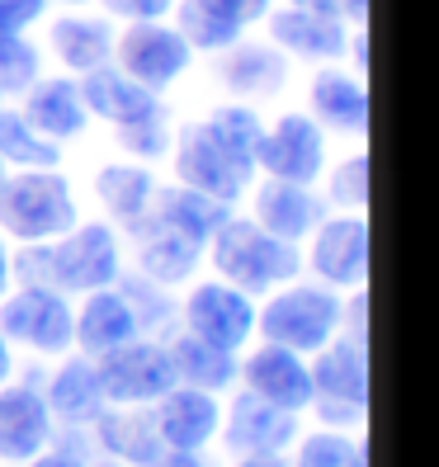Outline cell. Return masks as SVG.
<instances>
[{
	"label": "cell",
	"instance_id": "6da1fadb",
	"mask_svg": "<svg viewBox=\"0 0 439 467\" xmlns=\"http://www.w3.org/2000/svg\"><path fill=\"white\" fill-rule=\"evenodd\" d=\"M119 274H123L119 232L109 223H76L57 241H29L19 255H10V279L34 288H57L67 297L119 284Z\"/></svg>",
	"mask_w": 439,
	"mask_h": 467
},
{
	"label": "cell",
	"instance_id": "7a4b0ae2",
	"mask_svg": "<svg viewBox=\"0 0 439 467\" xmlns=\"http://www.w3.org/2000/svg\"><path fill=\"white\" fill-rule=\"evenodd\" d=\"M213 245V269H217V279L241 288V293H274V288H284L293 284L298 274H303V255H298V245L293 241H279V236H269L256 217H227L223 227H217L208 236Z\"/></svg>",
	"mask_w": 439,
	"mask_h": 467
},
{
	"label": "cell",
	"instance_id": "3957f363",
	"mask_svg": "<svg viewBox=\"0 0 439 467\" xmlns=\"http://www.w3.org/2000/svg\"><path fill=\"white\" fill-rule=\"evenodd\" d=\"M345 297L326 284H284L274 288L265 307H256V331L269 345H284L293 354H317L326 340L340 336Z\"/></svg>",
	"mask_w": 439,
	"mask_h": 467
},
{
	"label": "cell",
	"instance_id": "277c9868",
	"mask_svg": "<svg viewBox=\"0 0 439 467\" xmlns=\"http://www.w3.org/2000/svg\"><path fill=\"white\" fill-rule=\"evenodd\" d=\"M80 223V208L71 194V180L57 171H19L0 184V232L19 245L57 241Z\"/></svg>",
	"mask_w": 439,
	"mask_h": 467
},
{
	"label": "cell",
	"instance_id": "5b68a950",
	"mask_svg": "<svg viewBox=\"0 0 439 467\" xmlns=\"http://www.w3.org/2000/svg\"><path fill=\"white\" fill-rule=\"evenodd\" d=\"M0 336L34 354L62 359V354L76 349V312H71L67 293L19 284L15 293L0 297Z\"/></svg>",
	"mask_w": 439,
	"mask_h": 467
},
{
	"label": "cell",
	"instance_id": "8992f818",
	"mask_svg": "<svg viewBox=\"0 0 439 467\" xmlns=\"http://www.w3.org/2000/svg\"><path fill=\"white\" fill-rule=\"evenodd\" d=\"M95 378H99V392L109 406H152L175 388V359H171V345L137 336L119 349H109L95 359Z\"/></svg>",
	"mask_w": 439,
	"mask_h": 467
},
{
	"label": "cell",
	"instance_id": "52a82bcc",
	"mask_svg": "<svg viewBox=\"0 0 439 467\" xmlns=\"http://www.w3.org/2000/svg\"><path fill=\"white\" fill-rule=\"evenodd\" d=\"M189 62H194V47L161 19H137L123 34H114V67L132 76L137 86H147L152 95L171 90L189 71Z\"/></svg>",
	"mask_w": 439,
	"mask_h": 467
},
{
	"label": "cell",
	"instance_id": "ba28073f",
	"mask_svg": "<svg viewBox=\"0 0 439 467\" xmlns=\"http://www.w3.org/2000/svg\"><path fill=\"white\" fill-rule=\"evenodd\" d=\"M180 321L189 336H199L227 354H241L256 336V297L223 279H208L189 288V297L180 302Z\"/></svg>",
	"mask_w": 439,
	"mask_h": 467
},
{
	"label": "cell",
	"instance_id": "9c48e42d",
	"mask_svg": "<svg viewBox=\"0 0 439 467\" xmlns=\"http://www.w3.org/2000/svg\"><path fill=\"white\" fill-rule=\"evenodd\" d=\"M171 151H175V184H189L208 199H223V203H236L246 189H251V171L236 166V161L217 147V137L199 123H184L175 137H171Z\"/></svg>",
	"mask_w": 439,
	"mask_h": 467
},
{
	"label": "cell",
	"instance_id": "30bf717a",
	"mask_svg": "<svg viewBox=\"0 0 439 467\" xmlns=\"http://www.w3.org/2000/svg\"><path fill=\"white\" fill-rule=\"evenodd\" d=\"M308 269L326 288H364L369 284V217L360 213H340V217H321L308 236Z\"/></svg>",
	"mask_w": 439,
	"mask_h": 467
},
{
	"label": "cell",
	"instance_id": "8fae6325",
	"mask_svg": "<svg viewBox=\"0 0 439 467\" xmlns=\"http://www.w3.org/2000/svg\"><path fill=\"white\" fill-rule=\"evenodd\" d=\"M256 166L269 180L317 184L321 171H326V128L312 114H279L260 137Z\"/></svg>",
	"mask_w": 439,
	"mask_h": 467
},
{
	"label": "cell",
	"instance_id": "7c38bea8",
	"mask_svg": "<svg viewBox=\"0 0 439 467\" xmlns=\"http://www.w3.org/2000/svg\"><path fill=\"white\" fill-rule=\"evenodd\" d=\"M152 420H156V439L161 449H180V453H204L217 430H223V401L217 392H204V388H175L152 401Z\"/></svg>",
	"mask_w": 439,
	"mask_h": 467
},
{
	"label": "cell",
	"instance_id": "4fadbf2b",
	"mask_svg": "<svg viewBox=\"0 0 439 467\" xmlns=\"http://www.w3.org/2000/svg\"><path fill=\"white\" fill-rule=\"evenodd\" d=\"M236 378H246V392L265 397L269 406H284L293 416H303L312 406V368L308 354H293L284 345H256L246 359L236 364Z\"/></svg>",
	"mask_w": 439,
	"mask_h": 467
},
{
	"label": "cell",
	"instance_id": "5bb4252c",
	"mask_svg": "<svg viewBox=\"0 0 439 467\" xmlns=\"http://www.w3.org/2000/svg\"><path fill=\"white\" fill-rule=\"evenodd\" d=\"M227 439V449L236 458H251V453H288L293 439H298V416L284 406H269L265 397L256 392H241L227 410L223 430H217Z\"/></svg>",
	"mask_w": 439,
	"mask_h": 467
},
{
	"label": "cell",
	"instance_id": "9a60e30c",
	"mask_svg": "<svg viewBox=\"0 0 439 467\" xmlns=\"http://www.w3.org/2000/svg\"><path fill=\"white\" fill-rule=\"evenodd\" d=\"M52 444V410L29 382H0V462H29Z\"/></svg>",
	"mask_w": 439,
	"mask_h": 467
},
{
	"label": "cell",
	"instance_id": "2e32d148",
	"mask_svg": "<svg viewBox=\"0 0 439 467\" xmlns=\"http://www.w3.org/2000/svg\"><path fill=\"white\" fill-rule=\"evenodd\" d=\"M217 80H223L227 95H236L241 104L274 99L288 86V57L274 43H246V38H236L232 47H223Z\"/></svg>",
	"mask_w": 439,
	"mask_h": 467
},
{
	"label": "cell",
	"instance_id": "e0dca14e",
	"mask_svg": "<svg viewBox=\"0 0 439 467\" xmlns=\"http://www.w3.org/2000/svg\"><path fill=\"white\" fill-rule=\"evenodd\" d=\"M269 43L284 57H303V62H340L350 47V24L345 19H326L308 10H269Z\"/></svg>",
	"mask_w": 439,
	"mask_h": 467
},
{
	"label": "cell",
	"instance_id": "ac0fdd59",
	"mask_svg": "<svg viewBox=\"0 0 439 467\" xmlns=\"http://www.w3.org/2000/svg\"><path fill=\"white\" fill-rule=\"evenodd\" d=\"M86 302H80L76 312V349L86 354V359H99V354L119 349L128 340L142 336V326H137V312L132 302L123 297V288H95V293H80Z\"/></svg>",
	"mask_w": 439,
	"mask_h": 467
},
{
	"label": "cell",
	"instance_id": "d6986e66",
	"mask_svg": "<svg viewBox=\"0 0 439 467\" xmlns=\"http://www.w3.org/2000/svg\"><path fill=\"white\" fill-rule=\"evenodd\" d=\"M256 223L279 236V241H308L312 227L326 217V199L312 194V184H288V180H265L256 189Z\"/></svg>",
	"mask_w": 439,
	"mask_h": 467
},
{
	"label": "cell",
	"instance_id": "ffe728a7",
	"mask_svg": "<svg viewBox=\"0 0 439 467\" xmlns=\"http://www.w3.org/2000/svg\"><path fill=\"white\" fill-rule=\"evenodd\" d=\"M308 368H312V397L350 401L369 410V345L364 340H350V336L326 340Z\"/></svg>",
	"mask_w": 439,
	"mask_h": 467
},
{
	"label": "cell",
	"instance_id": "44dd1931",
	"mask_svg": "<svg viewBox=\"0 0 439 467\" xmlns=\"http://www.w3.org/2000/svg\"><path fill=\"white\" fill-rule=\"evenodd\" d=\"M24 119H29L43 137L52 142H71L90 128V109L80 99V86L71 76H38L29 90H24Z\"/></svg>",
	"mask_w": 439,
	"mask_h": 467
},
{
	"label": "cell",
	"instance_id": "7402d4cb",
	"mask_svg": "<svg viewBox=\"0 0 439 467\" xmlns=\"http://www.w3.org/2000/svg\"><path fill=\"white\" fill-rule=\"evenodd\" d=\"M308 114L331 132H369V86L360 76L321 62L308 86Z\"/></svg>",
	"mask_w": 439,
	"mask_h": 467
},
{
	"label": "cell",
	"instance_id": "603a6c76",
	"mask_svg": "<svg viewBox=\"0 0 439 467\" xmlns=\"http://www.w3.org/2000/svg\"><path fill=\"white\" fill-rule=\"evenodd\" d=\"M208 245L194 241V236H184L166 223H152L147 217V227L137 232V274L161 288H175V284H189L194 279V269L204 260Z\"/></svg>",
	"mask_w": 439,
	"mask_h": 467
},
{
	"label": "cell",
	"instance_id": "cb8c5ba5",
	"mask_svg": "<svg viewBox=\"0 0 439 467\" xmlns=\"http://www.w3.org/2000/svg\"><path fill=\"white\" fill-rule=\"evenodd\" d=\"M95 199L104 203V213L114 217L123 232H142L152 217V199H156V175L147 171V161H114L95 175Z\"/></svg>",
	"mask_w": 439,
	"mask_h": 467
},
{
	"label": "cell",
	"instance_id": "d4e9b609",
	"mask_svg": "<svg viewBox=\"0 0 439 467\" xmlns=\"http://www.w3.org/2000/svg\"><path fill=\"white\" fill-rule=\"evenodd\" d=\"M62 368L52 373L47 382V410H52V420H62V425H76V430H86L104 416V392H99V378H95V359H86V354H62Z\"/></svg>",
	"mask_w": 439,
	"mask_h": 467
},
{
	"label": "cell",
	"instance_id": "484cf974",
	"mask_svg": "<svg viewBox=\"0 0 439 467\" xmlns=\"http://www.w3.org/2000/svg\"><path fill=\"white\" fill-rule=\"evenodd\" d=\"M80 86V99H86L90 114H99L104 123H132V119H142L152 114V109H161V95H152L147 86H137L132 76H123L114 62H104L95 71H86L76 80Z\"/></svg>",
	"mask_w": 439,
	"mask_h": 467
},
{
	"label": "cell",
	"instance_id": "4316f807",
	"mask_svg": "<svg viewBox=\"0 0 439 467\" xmlns=\"http://www.w3.org/2000/svg\"><path fill=\"white\" fill-rule=\"evenodd\" d=\"M47 47L67 71L86 76L104 62H114V24L99 15H62L47 29Z\"/></svg>",
	"mask_w": 439,
	"mask_h": 467
},
{
	"label": "cell",
	"instance_id": "83f0119b",
	"mask_svg": "<svg viewBox=\"0 0 439 467\" xmlns=\"http://www.w3.org/2000/svg\"><path fill=\"white\" fill-rule=\"evenodd\" d=\"M227 217H232V203H223V199H208V194H199V189H189V184H166V189L156 184L152 223H166V227H175V232L208 245V236L223 227Z\"/></svg>",
	"mask_w": 439,
	"mask_h": 467
},
{
	"label": "cell",
	"instance_id": "f1b7e54d",
	"mask_svg": "<svg viewBox=\"0 0 439 467\" xmlns=\"http://www.w3.org/2000/svg\"><path fill=\"white\" fill-rule=\"evenodd\" d=\"M95 430H99V444L119 462H128V467H147L161 453L156 420H152L147 406H119V410L104 406V416L95 420Z\"/></svg>",
	"mask_w": 439,
	"mask_h": 467
},
{
	"label": "cell",
	"instance_id": "f546056e",
	"mask_svg": "<svg viewBox=\"0 0 439 467\" xmlns=\"http://www.w3.org/2000/svg\"><path fill=\"white\" fill-rule=\"evenodd\" d=\"M171 359H175V378L184 388H204V392H227L236 382V354L217 349L199 336L180 331L171 340Z\"/></svg>",
	"mask_w": 439,
	"mask_h": 467
},
{
	"label": "cell",
	"instance_id": "4dcf8cb0",
	"mask_svg": "<svg viewBox=\"0 0 439 467\" xmlns=\"http://www.w3.org/2000/svg\"><path fill=\"white\" fill-rule=\"evenodd\" d=\"M0 161L15 171H57L62 166V142L43 137L19 109L0 104Z\"/></svg>",
	"mask_w": 439,
	"mask_h": 467
},
{
	"label": "cell",
	"instance_id": "1f68e13d",
	"mask_svg": "<svg viewBox=\"0 0 439 467\" xmlns=\"http://www.w3.org/2000/svg\"><path fill=\"white\" fill-rule=\"evenodd\" d=\"M204 128L217 137V147H223L236 166H246V171H260L256 166V156H260V137H265V119L256 114V104H217L213 114L204 119Z\"/></svg>",
	"mask_w": 439,
	"mask_h": 467
},
{
	"label": "cell",
	"instance_id": "d6a6232c",
	"mask_svg": "<svg viewBox=\"0 0 439 467\" xmlns=\"http://www.w3.org/2000/svg\"><path fill=\"white\" fill-rule=\"evenodd\" d=\"M293 467H369V444L354 430H317L293 439Z\"/></svg>",
	"mask_w": 439,
	"mask_h": 467
},
{
	"label": "cell",
	"instance_id": "836d02e7",
	"mask_svg": "<svg viewBox=\"0 0 439 467\" xmlns=\"http://www.w3.org/2000/svg\"><path fill=\"white\" fill-rule=\"evenodd\" d=\"M175 34L194 52H223L246 29H241V24H232L227 15H217L208 0H175Z\"/></svg>",
	"mask_w": 439,
	"mask_h": 467
},
{
	"label": "cell",
	"instance_id": "e575fe53",
	"mask_svg": "<svg viewBox=\"0 0 439 467\" xmlns=\"http://www.w3.org/2000/svg\"><path fill=\"white\" fill-rule=\"evenodd\" d=\"M171 114H166V104L152 109V114L142 119H132V123H119V147L132 156V161H161V156H171Z\"/></svg>",
	"mask_w": 439,
	"mask_h": 467
},
{
	"label": "cell",
	"instance_id": "d590c367",
	"mask_svg": "<svg viewBox=\"0 0 439 467\" xmlns=\"http://www.w3.org/2000/svg\"><path fill=\"white\" fill-rule=\"evenodd\" d=\"M43 76V52L24 34H0V95H24Z\"/></svg>",
	"mask_w": 439,
	"mask_h": 467
},
{
	"label": "cell",
	"instance_id": "8d00e7d4",
	"mask_svg": "<svg viewBox=\"0 0 439 467\" xmlns=\"http://www.w3.org/2000/svg\"><path fill=\"white\" fill-rule=\"evenodd\" d=\"M326 203L340 213H369V151L345 156L340 166L326 175Z\"/></svg>",
	"mask_w": 439,
	"mask_h": 467
},
{
	"label": "cell",
	"instance_id": "74e56055",
	"mask_svg": "<svg viewBox=\"0 0 439 467\" xmlns=\"http://www.w3.org/2000/svg\"><path fill=\"white\" fill-rule=\"evenodd\" d=\"M47 15V0H0V34H29Z\"/></svg>",
	"mask_w": 439,
	"mask_h": 467
},
{
	"label": "cell",
	"instance_id": "f35d334b",
	"mask_svg": "<svg viewBox=\"0 0 439 467\" xmlns=\"http://www.w3.org/2000/svg\"><path fill=\"white\" fill-rule=\"evenodd\" d=\"M99 5L114 15V19L137 24V19H166L175 10V0H99Z\"/></svg>",
	"mask_w": 439,
	"mask_h": 467
},
{
	"label": "cell",
	"instance_id": "ab89813d",
	"mask_svg": "<svg viewBox=\"0 0 439 467\" xmlns=\"http://www.w3.org/2000/svg\"><path fill=\"white\" fill-rule=\"evenodd\" d=\"M208 5L217 15H227L232 24H241V29H251V24H260L274 10V0H208Z\"/></svg>",
	"mask_w": 439,
	"mask_h": 467
},
{
	"label": "cell",
	"instance_id": "60d3db41",
	"mask_svg": "<svg viewBox=\"0 0 439 467\" xmlns=\"http://www.w3.org/2000/svg\"><path fill=\"white\" fill-rule=\"evenodd\" d=\"M19 467H86V462H80V453L76 449H43V453H34L29 462H19Z\"/></svg>",
	"mask_w": 439,
	"mask_h": 467
},
{
	"label": "cell",
	"instance_id": "b9f144b4",
	"mask_svg": "<svg viewBox=\"0 0 439 467\" xmlns=\"http://www.w3.org/2000/svg\"><path fill=\"white\" fill-rule=\"evenodd\" d=\"M293 10H308V15H326V19H345L340 0H288Z\"/></svg>",
	"mask_w": 439,
	"mask_h": 467
},
{
	"label": "cell",
	"instance_id": "7bdbcfd3",
	"mask_svg": "<svg viewBox=\"0 0 439 467\" xmlns=\"http://www.w3.org/2000/svg\"><path fill=\"white\" fill-rule=\"evenodd\" d=\"M147 467H204V458L199 453H180V449H161Z\"/></svg>",
	"mask_w": 439,
	"mask_h": 467
},
{
	"label": "cell",
	"instance_id": "ee69618b",
	"mask_svg": "<svg viewBox=\"0 0 439 467\" xmlns=\"http://www.w3.org/2000/svg\"><path fill=\"white\" fill-rule=\"evenodd\" d=\"M340 5H345V24H354V29L369 24V0H340Z\"/></svg>",
	"mask_w": 439,
	"mask_h": 467
},
{
	"label": "cell",
	"instance_id": "f6af8a7d",
	"mask_svg": "<svg viewBox=\"0 0 439 467\" xmlns=\"http://www.w3.org/2000/svg\"><path fill=\"white\" fill-rule=\"evenodd\" d=\"M236 467H288L284 453H251V458H236Z\"/></svg>",
	"mask_w": 439,
	"mask_h": 467
},
{
	"label": "cell",
	"instance_id": "bcb514c9",
	"mask_svg": "<svg viewBox=\"0 0 439 467\" xmlns=\"http://www.w3.org/2000/svg\"><path fill=\"white\" fill-rule=\"evenodd\" d=\"M15 378V354H10V340L0 336V382H10Z\"/></svg>",
	"mask_w": 439,
	"mask_h": 467
},
{
	"label": "cell",
	"instance_id": "7dc6e473",
	"mask_svg": "<svg viewBox=\"0 0 439 467\" xmlns=\"http://www.w3.org/2000/svg\"><path fill=\"white\" fill-rule=\"evenodd\" d=\"M10 293V251H5V241H0V297Z\"/></svg>",
	"mask_w": 439,
	"mask_h": 467
},
{
	"label": "cell",
	"instance_id": "c3c4849f",
	"mask_svg": "<svg viewBox=\"0 0 439 467\" xmlns=\"http://www.w3.org/2000/svg\"><path fill=\"white\" fill-rule=\"evenodd\" d=\"M95 467H128V462H119V458H109V462H95Z\"/></svg>",
	"mask_w": 439,
	"mask_h": 467
},
{
	"label": "cell",
	"instance_id": "681fc988",
	"mask_svg": "<svg viewBox=\"0 0 439 467\" xmlns=\"http://www.w3.org/2000/svg\"><path fill=\"white\" fill-rule=\"evenodd\" d=\"M10 180V166H5V161H0V184H5Z\"/></svg>",
	"mask_w": 439,
	"mask_h": 467
},
{
	"label": "cell",
	"instance_id": "f907efd6",
	"mask_svg": "<svg viewBox=\"0 0 439 467\" xmlns=\"http://www.w3.org/2000/svg\"><path fill=\"white\" fill-rule=\"evenodd\" d=\"M62 5H90V0H62Z\"/></svg>",
	"mask_w": 439,
	"mask_h": 467
}]
</instances>
